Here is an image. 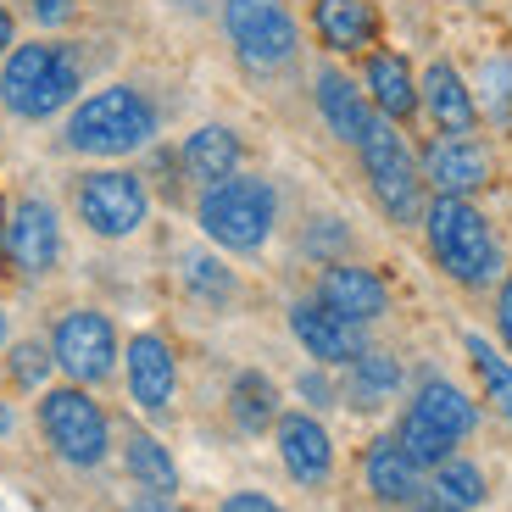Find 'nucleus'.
I'll return each instance as SVG.
<instances>
[{
  "mask_svg": "<svg viewBox=\"0 0 512 512\" xmlns=\"http://www.w3.org/2000/svg\"><path fill=\"white\" fill-rule=\"evenodd\" d=\"M128 512H179V507H173V496H156V490H145L140 501H128Z\"/></svg>",
  "mask_w": 512,
  "mask_h": 512,
  "instance_id": "35",
  "label": "nucleus"
},
{
  "mask_svg": "<svg viewBox=\"0 0 512 512\" xmlns=\"http://www.w3.org/2000/svg\"><path fill=\"white\" fill-rule=\"evenodd\" d=\"M6 251L23 273H51L62 256V223L45 201H17L12 223H6Z\"/></svg>",
  "mask_w": 512,
  "mask_h": 512,
  "instance_id": "12",
  "label": "nucleus"
},
{
  "mask_svg": "<svg viewBox=\"0 0 512 512\" xmlns=\"http://www.w3.org/2000/svg\"><path fill=\"white\" fill-rule=\"evenodd\" d=\"M12 45V17H6V6H0V51Z\"/></svg>",
  "mask_w": 512,
  "mask_h": 512,
  "instance_id": "37",
  "label": "nucleus"
},
{
  "mask_svg": "<svg viewBox=\"0 0 512 512\" xmlns=\"http://www.w3.org/2000/svg\"><path fill=\"white\" fill-rule=\"evenodd\" d=\"M312 23L329 51H362V45H373V28H379L368 0H318Z\"/></svg>",
  "mask_w": 512,
  "mask_h": 512,
  "instance_id": "19",
  "label": "nucleus"
},
{
  "mask_svg": "<svg viewBox=\"0 0 512 512\" xmlns=\"http://www.w3.org/2000/svg\"><path fill=\"white\" fill-rule=\"evenodd\" d=\"M39 429L51 440V451L73 468H95L106 462L112 446V423H106L101 401H90L84 384H62V390H45L39 396Z\"/></svg>",
  "mask_w": 512,
  "mask_h": 512,
  "instance_id": "4",
  "label": "nucleus"
},
{
  "mask_svg": "<svg viewBox=\"0 0 512 512\" xmlns=\"http://www.w3.org/2000/svg\"><path fill=\"white\" fill-rule=\"evenodd\" d=\"M229 412H234V423H240L245 435L279 423V390H273V379H262V373H240L234 390H229Z\"/></svg>",
  "mask_w": 512,
  "mask_h": 512,
  "instance_id": "26",
  "label": "nucleus"
},
{
  "mask_svg": "<svg viewBox=\"0 0 512 512\" xmlns=\"http://www.w3.org/2000/svg\"><path fill=\"white\" fill-rule=\"evenodd\" d=\"M362 167H368V184L379 195V206L390 212L396 223H418L423 212V179H418V162H412L407 140L396 134L390 117H373V128L362 134Z\"/></svg>",
  "mask_w": 512,
  "mask_h": 512,
  "instance_id": "6",
  "label": "nucleus"
},
{
  "mask_svg": "<svg viewBox=\"0 0 512 512\" xmlns=\"http://www.w3.org/2000/svg\"><path fill=\"white\" fill-rule=\"evenodd\" d=\"M123 468L140 479L145 490H156V496H173V490H179V462L167 457V446L151 440V435H128L123 440Z\"/></svg>",
  "mask_w": 512,
  "mask_h": 512,
  "instance_id": "24",
  "label": "nucleus"
},
{
  "mask_svg": "<svg viewBox=\"0 0 512 512\" xmlns=\"http://www.w3.org/2000/svg\"><path fill=\"white\" fill-rule=\"evenodd\" d=\"M151 134H156L151 101L140 90H128V84L95 90L73 112V123H67V145L84 156H128V151H140Z\"/></svg>",
  "mask_w": 512,
  "mask_h": 512,
  "instance_id": "2",
  "label": "nucleus"
},
{
  "mask_svg": "<svg viewBox=\"0 0 512 512\" xmlns=\"http://www.w3.org/2000/svg\"><path fill=\"white\" fill-rule=\"evenodd\" d=\"M479 84H485V106L496 123H507L512 117V62L507 56H490L485 73H479Z\"/></svg>",
  "mask_w": 512,
  "mask_h": 512,
  "instance_id": "30",
  "label": "nucleus"
},
{
  "mask_svg": "<svg viewBox=\"0 0 512 512\" xmlns=\"http://www.w3.org/2000/svg\"><path fill=\"white\" fill-rule=\"evenodd\" d=\"M368 90H373V106H379L390 123H407L418 112V84H412V67L401 56L379 51L368 56Z\"/></svg>",
  "mask_w": 512,
  "mask_h": 512,
  "instance_id": "20",
  "label": "nucleus"
},
{
  "mask_svg": "<svg viewBox=\"0 0 512 512\" xmlns=\"http://www.w3.org/2000/svg\"><path fill=\"white\" fill-rule=\"evenodd\" d=\"M223 28L251 67H284L295 56V23L284 0H223Z\"/></svg>",
  "mask_w": 512,
  "mask_h": 512,
  "instance_id": "7",
  "label": "nucleus"
},
{
  "mask_svg": "<svg viewBox=\"0 0 512 512\" xmlns=\"http://www.w3.org/2000/svg\"><path fill=\"white\" fill-rule=\"evenodd\" d=\"M396 390H401V362L390 357V351H362V357L351 362V390L346 396L357 401V407H384Z\"/></svg>",
  "mask_w": 512,
  "mask_h": 512,
  "instance_id": "25",
  "label": "nucleus"
},
{
  "mask_svg": "<svg viewBox=\"0 0 512 512\" xmlns=\"http://www.w3.org/2000/svg\"><path fill=\"white\" fill-rule=\"evenodd\" d=\"M234 167H240V140H234L229 128H195L190 140H184V173L201 184H218V179H234Z\"/></svg>",
  "mask_w": 512,
  "mask_h": 512,
  "instance_id": "22",
  "label": "nucleus"
},
{
  "mask_svg": "<svg viewBox=\"0 0 512 512\" xmlns=\"http://www.w3.org/2000/svg\"><path fill=\"white\" fill-rule=\"evenodd\" d=\"M418 512H446V507H418Z\"/></svg>",
  "mask_w": 512,
  "mask_h": 512,
  "instance_id": "38",
  "label": "nucleus"
},
{
  "mask_svg": "<svg viewBox=\"0 0 512 512\" xmlns=\"http://www.w3.org/2000/svg\"><path fill=\"white\" fill-rule=\"evenodd\" d=\"M418 101L429 106V117H435L446 134H474L479 106H474V95H468V84H462V73H457L451 62H435L429 73H423Z\"/></svg>",
  "mask_w": 512,
  "mask_h": 512,
  "instance_id": "16",
  "label": "nucleus"
},
{
  "mask_svg": "<svg viewBox=\"0 0 512 512\" xmlns=\"http://www.w3.org/2000/svg\"><path fill=\"white\" fill-rule=\"evenodd\" d=\"M51 351H56V362H62V373L73 384H101V379H112V368H117V329H112L106 312L78 307L56 323Z\"/></svg>",
  "mask_w": 512,
  "mask_h": 512,
  "instance_id": "8",
  "label": "nucleus"
},
{
  "mask_svg": "<svg viewBox=\"0 0 512 512\" xmlns=\"http://www.w3.org/2000/svg\"><path fill=\"white\" fill-rule=\"evenodd\" d=\"M123 362H128V396L140 401L145 412L162 418L167 401H173V384H179V368H173L167 340H162V334H134Z\"/></svg>",
  "mask_w": 512,
  "mask_h": 512,
  "instance_id": "13",
  "label": "nucleus"
},
{
  "mask_svg": "<svg viewBox=\"0 0 512 512\" xmlns=\"http://www.w3.org/2000/svg\"><path fill=\"white\" fill-rule=\"evenodd\" d=\"M412 412H423V418L435 423L440 435H451V440H468V435L479 429L474 401L462 396L457 384H446V379H423V384H418V401H412Z\"/></svg>",
  "mask_w": 512,
  "mask_h": 512,
  "instance_id": "21",
  "label": "nucleus"
},
{
  "mask_svg": "<svg viewBox=\"0 0 512 512\" xmlns=\"http://www.w3.org/2000/svg\"><path fill=\"white\" fill-rule=\"evenodd\" d=\"M273 435H279V457L301 485H323L334 474V440L312 412H284L273 423Z\"/></svg>",
  "mask_w": 512,
  "mask_h": 512,
  "instance_id": "11",
  "label": "nucleus"
},
{
  "mask_svg": "<svg viewBox=\"0 0 512 512\" xmlns=\"http://www.w3.org/2000/svg\"><path fill=\"white\" fill-rule=\"evenodd\" d=\"M201 229L223 251H256L273 234V190L262 179H218L201 195Z\"/></svg>",
  "mask_w": 512,
  "mask_h": 512,
  "instance_id": "5",
  "label": "nucleus"
},
{
  "mask_svg": "<svg viewBox=\"0 0 512 512\" xmlns=\"http://www.w3.org/2000/svg\"><path fill=\"white\" fill-rule=\"evenodd\" d=\"M490 151L474 140V134H446V140H435L429 151H423V179L435 184L440 195H468L485 190L490 184Z\"/></svg>",
  "mask_w": 512,
  "mask_h": 512,
  "instance_id": "10",
  "label": "nucleus"
},
{
  "mask_svg": "<svg viewBox=\"0 0 512 512\" xmlns=\"http://www.w3.org/2000/svg\"><path fill=\"white\" fill-rule=\"evenodd\" d=\"M396 446L407 451V457L418 462V468H440V462L451 457V446H457V440L440 435V429H435L429 418H423V412H412V407H407V418H401V429H396Z\"/></svg>",
  "mask_w": 512,
  "mask_h": 512,
  "instance_id": "27",
  "label": "nucleus"
},
{
  "mask_svg": "<svg viewBox=\"0 0 512 512\" xmlns=\"http://www.w3.org/2000/svg\"><path fill=\"white\" fill-rule=\"evenodd\" d=\"M468 357H474V368H479V379H485L496 412L512 423V368L496 357V351H490V340H479V334H468Z\"/></svg>",
  "mask_w": 512,
  "mask_h": 512,
  "instance_id": "28",
  "label": "nucleus"
},
{
  "mask_svg": "<svg viewBox=\"0 0 512 512\" xmlns=\"http://www.w3.org/2000/svg\"><path fill=\"white\" fill-rule=\"evenodd\" d=\"M218 512H284V507L268 496H256V490H234V496H223Z\"/></svg>",
  "mask_w": 512,
  "mask_h": 512,
  "instance_id": "32",
  "label": "nucleus"
},
{
  "mask_svg": "<svg viewBox=\"0 0 512 512\" xmlns=\"http://www.w3.org/2000/svg\"><path fill=\"white\" fill-rule=\"evenodd\" d=\"M318 301L346 323H373V318H384V307H390L379 273H368V268H329L318 279Z\"/></svg>",
  "mask_w": 512,
  "mask_h": 512,
  "instance_id": "15",
  "label": "nucleus"
},
{
  "mask_svg": "<svg viewBox=\"0 0 512 512\" xmlns=\"http://www.w3.org/2000/svg\"><path fill=\"white\" fill-rule=\"evenodd\" d=\"M45 368H51V357H45L39 346H17L12 351V373L23 384H39V379H45Z\"/></svg>",
  "mask_w": 512,
  "mask_h": 512,
  "instance_id": "31",
  "label": "nucleus"
},
{
  "mask_svg": "<svg viewBox=\"0 0 512 512\" xmlns=\"http://www.w3.org/2000/svg\"><path fill=\"white\" fill-rule=\"evenodd\" d=\"M423 229H429V251H435V262L457 284H490L501 273V245H496V234H490V223L479 218L474 201L440 195V201L423 212Z\"/></svg>",
  "mask_w": 512,
  "mask_h": 512,
  "instance_id": "1",
  "label": "nucleus"
},
{
  "mask_svg": "<svg viewBox=\"0 0 512 512\" xmlns=\"http://www.w3.org/2000/svg\"><path fill=\"white\" fill-rule=\"evenodd\" d=\"M318 112L329 123V134H340L346 145H362V134L373 128V112L362 101V90L346 73H329V67L318 73Z\"/></svg>",
  "mask_w": 512,
  "mask_h": 512,
  "instance_id": "18",
  "label": "nucleus"
},
{
  "mask_svg": "<svg viewBox=\"0 0 512 512\" xmlns=\"http://www.w3.org/2000/svg\"><path fill=\"white\" fill-rule=\"evenodd\" d=\"M429 496H435V507H446V512H474V507H485V474H479V462L446 457V462L435 468V485H429Z\"/></svg>",
  "mask_w": 512,
  "mask_h": 512,
  "instance_id": "23",
  "label": "nucleus"
},
{
  "mask_svg": "<svg viewBox=\"0 0 512 512\" xmlns=\"http://www.w3.org/2000/svg\"><path fill=\"white\" fill-rule=\"evenodd\" d=\"M496 329H501V340H507V351H512V273L496 290Z\"/></svg>",
  "mask_w": 512,
  "mask_h": 512,
  "instance_id": "34",
  "label": "nucleus"
},
{
  "mask_svg": "<svg viewBox=\"0 0 512 512\" xmlns=\"http://www.w3.org/2000/svg\"><path fill=\"white\" fill-rule=\"evenodd\" d=\"M145 212H151V201H145V184L134 179V173H123V167L90 173V179L78 184V218L90 223L95 234H106V240H123V234H134V229L145 223Z\"/></svg>",
  "mask_w": 512,
  "mask_h": 512,
  "instance_id": "9",
  "label": "nucleus"
},
{
  "mask_svg": "<svg viewBox=\"0 0 512 512\" xmlns=\"http://www.w3.org/2000/svg\"><path fill=\"white\" fill-rule=\"evenodd\" d=\"M184 284H190L195 295H206V301H229L234 295V279L229 273L218 268V262H212V256H184Z\"/></svg>",
  "mask_w": 512,
  "mask_h": 512,
  "instance_id": "29",
  "label": "nucleus"
},
{
  "mask_svg": "<svg viewBox=\"0 0 512 512\" xmlns=\"http://www.w3.org/2000/svg\"><path fill=\"white\" fill-rule=\"evenodd\" d=\"M78 90V56L67 45H17L6 73H0V101L17 117H51Z\"/></svg>",
  "mask_w": 512,
  "mask_h": 512,
  "instance_id": "3",
  "label": "nucleus"
},
{
  "mask_svg": "<svg viewBox=\"0 0 512 512\" xmlns=\"http://www.w3.org/2000/svg\"><path fill=\"white\" fill-rule=\"evenodd\" d=\"M362 479L379 501H418L423 496V468L396 446V440H373L362 457Z\"/></svg>",
  "mask_w": 512,
  "mask_h": 512,
  "instance_id": "17",
  "label": "nucleus"
},
{
  "mask_svg": "<svg viewBox=\"0 0 512 512\" xmlns=\"http://www.w3.org/2000/svg\"><path fill=\"white\" fill-rule=\"evenodd\" d=\"M290 329L295 340L312 351L318 362H357L362 357V323H346V318H334L323 301H295L290 307Z\"/></svg>",
  "mask_w": 512,
  "mask_h": 512,
  "instance_id": "14",
  "label": "nucleus"
},
{
  "mask_svg": "<svg viewBox=\"0 0 512 512\" xmlns=\"http://www.w3.org/2000/svg\"><path fill=\"white\" fill-rule=\"evenodd\" d=\"M301 396H312V407H329V384L307 373V379H301Z\"/></svg>",
  "mask_w": 512,
  "mask_h": 512,
  "instance_id": "36",
  "label": "nucleus"
},
{
  "mask_svg": "<svg viewBox=\"0 0 512 512\" xmlns=\"http://www.w3.org/2000/svg\"><path fill=\"white\" fill-rule=\"evenodd\" d=\"M28 12H34L45 28H56V23H67V17H73V0H28Z\"/></svg>",
  "mask_w": 512,
  "mask_h": 512,
  "instance_id": "33",
  "label": "nucleus"
}]
</instances>
